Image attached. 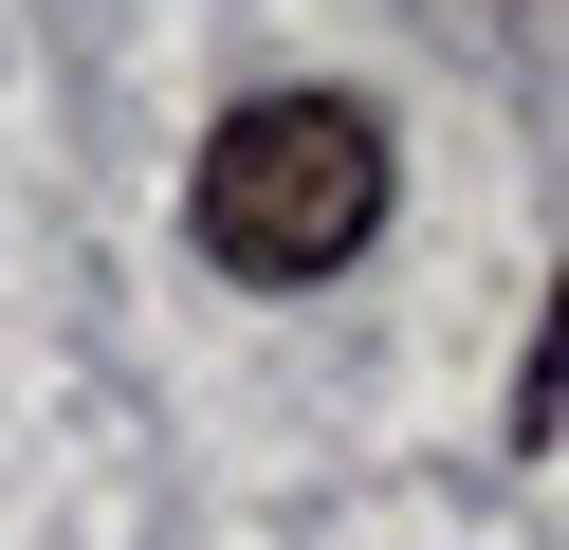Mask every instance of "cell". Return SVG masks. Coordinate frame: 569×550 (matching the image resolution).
<instances>
[{
  "instance_id": "cell-1",
  "label": "cell",
  "mask_w": 569,
  "mask_h": 550,
  "mask_svg": "<svg viewBox=\"0 0 569 550\" xmlns=\"http://www.w3.org/2000/svg\"><path fill=\"white\" fill-rule=\"evenodd\" d=\"M184 220H202L221 276L295 293V276H331V257H368V220H386V129H368L349 92H239L221 147H202V183H184Z\"/></svg>"
}]
</instances>
